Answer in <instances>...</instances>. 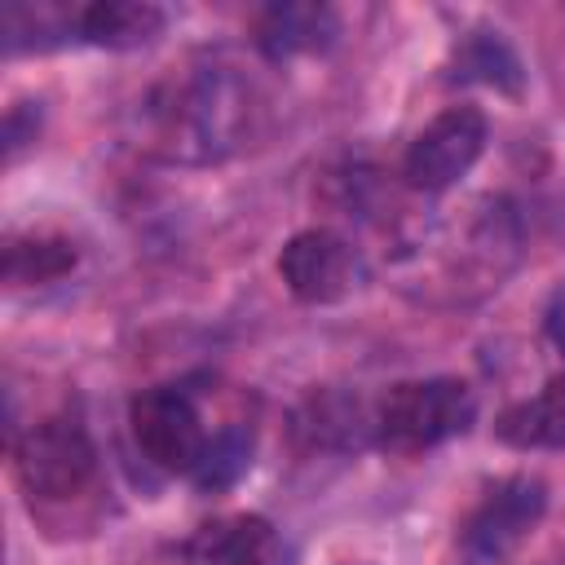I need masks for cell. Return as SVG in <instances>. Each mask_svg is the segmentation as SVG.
<instances>
[{
    "instance_id": "6da1fadb",
    "label": "cell",
    "mask_w": 565,
    "mask_h": 565,
    "mask_svg": "<svg viewBox=\"0 0 565 565\" xmlns=\"http://www.w3.org/2000/svg\"><path fill=\"white\" fill-rule=\"evenodd\" d=\"M269 106V88L247 62L194 53L141 88L128 110V141L154 163L207 168L260 137Z\"/></svg>"
},
{
    "instance_id": "7a4b0ae2",
    "label": "cell",
    "mask_w": 565,
    "mask_h": 565,
    "mask_svg": "<svg viewBox=\"0 0 565 565\" xmlns=\"http://www.w3.org/2000/svg\"><path fill=\"white\" fill-rule=\"evenodd\" d=\"M472 419H477L472 384L455 375L402 380L375 402V446L393 455H419L468 433Z\"/></svg>"
},
{
    "instance_id": "3957f363",
    "label": "cell",
    "mask_w": 565,
    "mask_h": 565,
    "mask_svg": "<svg viewBox=\"0 0 565 565\" xmlns=\"http://www.w3.org/2000/svg\"><path fill=\"white\" fill-rule=\"evenodd\" d=\"M13 477L26 499L71 503L97 477V446L75 411H53L13 433Z\"/></svg>"
},
{
    "instance_id": "277c9868",
    "label": "cell",
    "mask_w": 565,
    "mask_h": 565,
    "mask_svg": "<svg viewBox=\"0 0 565 565\" xmlns=\"http://www.w3.org/2000/svg\"><path fill=\"white\" fill-rule=\"evenodd\" d=\"M128 424H132V441L146 455V463H154L168 477H194L207 450V437H212L185 384L141 388L128 406Z\"/></svg>"
},
{
    "instance_id": "5b68a950",
    "label": "cell",
    "mask_w": 565,
    "mask_h": 565,
    "mask_svg": "<svg viewBox=\"0 0 565 565\" xmlns=\"http://www.w3.org/2000/svg\"><path fill=\"white\" fill-rule=\"evenodd\" d=\"M486 141H490V124L477 106L437 110L402 154V185H411L415 194L450 190L486 154Z\"/></svg>"
},
{
    "instance_id": "8992f818",
    "label": "cell",
    "mask_w": 565,
    "mask_h": 565,
    "mask_svg": "<svg viewBox=\"0 0 565 565\" xmlns=\"http://www.w3.org/2000/svg\"><path fill=\"white\" fill-rule=\"evenodd\" d=\"M278 278L300 305H335L366 282V260L344 234L313 225L282 243Z\"/></svg>"
},
{
    "instance_id": "52a82bcc",
    "label": "cell",
    "mask_w": 565,
    "mask_h": 565,
    "mask_svg": "<svg viewBox=\"0 0 565 565\" xmlns=\"http://www.w3.org/2000/svg\"><path fill=\"white\" fill-rule=\"evenodd\" d=\"M547 512V486L530 472L494 481L463 521V547L477 561H503L516 552Z\"/></svg>"
},
{
    "instance_id": "ba28073f",
    "label": "cell",
    "mask_w": 565,
    "mask_h": 565,
    "mask_svg": "<svg viewBox=\"0 0 565 565\" xmlns=\"http://www.w3.org/2000/svg\"><path fill=\"white\" fill-rule=\"evenodd\" d=\"M340 35V13L322 0H287L265 4L256 18V49L265 62H291L309 53H327Z\"/></svg>"
},
{
    "instance_id": "9c48e42d",
    "label": "cell",
    "mask_w": 565,
    "mask_h": 565,
    "mask_svg": "<svg viewBox=\"0 0 565 565\" xmlns=\"http://www.w3.org/2000/svg\"><path fill=\"white\" fill-rule=\"evenodd\" d=\"M274 552V525L260 512H230L203 521L185 543V565H265Z\"/></svg>"
},
{
    "instance_id": "30bf717a",
    "label": "cell",
    "mask_w": 565,
    "mask_h": 565,
    "mask_svg": "<svg viewBox=\"0 0 565 565\" xmlns=\"http://www.w3.org/2000/svg\"><path fill=\"white\" fill-rule=\"evenodd\" d=\"M168 9L154 0H93L79 4L75 40L97 49H141L154 35H163Z\"/></svg>"
},
{
    "instance_id": "8fae6325",
    "label": "cell",
    "mask_w": 565,
    "mask_h": 565,
    "mask_svg": "<svg viewBox=\"0 0 565 565\" xmlns=\"http://www.w3.org/2000/svg\"><path fill=\"white\" fill-rule=\"evenodd\" d=\"M494 437L512 450H565V371L552 375L534 397L512 402L494 419Z\"/></svg>"
},
{
    "instance_id": "7c38bea8",
    "label": "cell",
    "mask_w": 565,
    "mask_h": 565,
    "mask_svg": "<svg viewBox=\"0 0 565 565\" xmlns=\"http://www.w3.org/2000/svg\"><path fill=\"white\" fill-rule=\"evenodd\" d=\"M79 252L71 238L57 234H13L4 243V282L9 287H40L57 282L75 269Z\"/></svg>"
},
{
    "instance_id": "4fadbf2b",
    "label": "cell",
    "mask_w": 565,
    "mask_h": 565,
    "mask_svg": "<svg viewBox=\"0 0 565 565\" xmlns=\"http://www.w3.org/2000/svg\"><path fill=\"white\" fill-rule=\"evenodd\" d=\"M455 75L472 79V84H490L499 93H521V84H525L521 57L512 53V44L499 31H472L455 53Z\"/></svg>"
},
{
    "instance_id": "5bb4252c",
    "label": "cell",
    "mask_w": 565,
    "mask_h": 565,
    "mask_svg": "<svg viewBox=\"0 0 565 565\" xmlns=\"http://www.w3.org/2000/svg\"><path fill=\"white\" fill-rule=\"evenodd\" d=\"M252 450H256L252 424H225V428H216L207 437V450H203V459H199L190 481L203 494H221V490H230L252 468Z\"/></svg>"
},
{
    "instance_id": "9a60e30c",
    "label": "cell",
    "mask_w": 565,
    "mask_h": 565,
    "mask_svg": "<svg viewBox=\"0 0 565 565\" xmlns=\"http://www.w3.org/2000/svg\"><path fill=\"white\" fill-rule=\"evenodd\" d=\"M547 335H552V344L565 353V287L552 296V305H547Z\"/></svg>"
}]
</instances>
